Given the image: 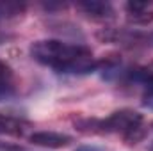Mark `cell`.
<instances>
[{"mask_svg":"<svg viewBox=\"0 0 153 151\" xmlns=\"http://www.w3.org/2000/svg\"><path fill=\"white\" fill-rule=\"evenodd\" d=\"M11 78V68L0 59V82H9Z\"/></svg>","mask_w":153,"mask_h":151,"instance_id":"30bf717a","label":"cell"},{"mask_svg":"<svg viewBox=\"0 0 153 151\" xmlns=\"http://www.w3.org/2000/svg\"><path fill=\"white\" fill-rule=\"evenodd\" d=\"M30 55L39 64L61 73H87L96 68L93 53L84 44H71L59 39H41L30 44Z\"/></svg>","mask_w":153,"mask_h":151,"instance_id":"6da1fadb","label":"cell"},{"mask_svg":"<svg viewBox=\"0 0 153 151\" xmlns=\"http://www.w3.org/2000/svg\"><path fill=\"white\" fill-rule=\"evenodd\" d=\"M73 139L66 133H57V132H36L30 135V142L38 144L43 148H64L71 142Z\"/></svg>","mask_w":153,"mask_h":151,"instance_id":"3957f363","label":"cell"},{"mask_svg":"<svg viewBox=\"0 0 153 151\" xmlns=\"http://www.w3.org/2000/svg\"><path fill=\"white\" fill-rule=\"evenodd\" d=\"M75 151H105V150H102V148H98V146H80L78 150Z\"/></svg>","mask_w":153,"mask_h":151,"instance_id":"8fae6325","label":"cell"},{"mask_svg":"<svg viewBox=\"0 0 153 151\" xmlns=\"http://www.w3.org/2000/svg\"><path fill=\"white\" fill-rule=\"evenodd\" d=\"M150 151H153V144H152V148H150Z\"/></svg>","mask_w":153,"mask_h":151,"instance_id":"7c38bea8","label":"cell"},{"mask_svg":"<svg viewBox=\"0 0 153 151\" xmlns=\"http://www.w3.org/2000/svg\"><path fill=\"white\" fill-rule=\"evenodd\" d=\"M126 9L130 13V20L134 23H148L153 20V13H148V4L130 2V4H126Z\"/></svg>","mask_w":153,"mask_h":151,"instance_id":"8992f818","label":"cell"},{"mask_svg":"<svg viewBox=\"0 0 153 151\" xmlns=\"http://www.w3.org/2000/svg\"><path fill=\"white\" fill-rule=\"evenodd\" d=\"M14 89L9 82H0V101H7L9 98H13Z\"/></svg>","mask_w":153,"mask_h":151,"instance_id":"9c48e42d","label":"cell"},{"mask_svg":"<svg viewBox=\"0 0 153 151\" xmlns=\"http://www.w3.org/2000/svg\"><path fill=\"white\" fill-rule=\"evenodd\" d=\"M80 9H84L93 18H111L114 14L111 4H105V2H85V4H80Z\"/></svg>","mask_w":153,"mask_h":151,"instance_id":"52a82bcc","label":"cell"},{"mask_svg":"<svg viewBox=\"0 0 153 151\" xmlns=\"http://www.w3.org/2000/svg\"><path fill=\"white\" fill-rule=\"evenodd\" d=\"M134 78L141 80L146 85V91L143 94V105L153 110V68H144V70H137L134 71Z\"/></svg>","mask_w":153,"mask_h":151,"instance_id":"277c9868","label":"cell"},{"mask_svg":"<svg viewBox=\"0 0 153 151\" xmlns=\"http://www.w3.org/2000/svg\"><path fill=\"white\" fill-rule=\"evenodd\" d=\"M20 11H22V5H18V4H11V2L4 4V2H0V20L7 18V16H14Z\"/></svg>","mask_w":153,"mask_h":151,"instance_id":"ba28073f","label":"cell"},{"mask_svg":"<svg viewBox=\"0 0 153 151\" xmlns=\"http://www.w3.org/2000/svg\"><path fill=\"white\" fill-rule=\"evenodd\" d=\"M91 126H93V130L98 128V132H102V133H121L130 144H134L144 137L143 115L135 110H128V109L117 110L102 121H91Z\"/></svg>","mask_w":153,"mask_h":151,"instance_id":"7a4b0ae2","label":"cell"},{"mask_svg":"<svg viewBox=\"0 0 153 151\" xmlns=\"http://www.w3.org/2000/svg\"><path fill=\"white\" fill-rule=\"evenodd\" d=\"M27 128V123L13 117V115H4L0 114V135H22Z\"/></svg>","mask_w":153,"mask_h":151,"instance_id":"5b68a950","label":"cell"}]
</instances>
